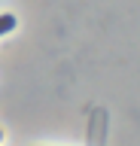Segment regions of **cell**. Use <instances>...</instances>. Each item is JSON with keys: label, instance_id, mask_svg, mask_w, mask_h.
Listing matches in <instances>:
<instances>
[{"label": "cell", "instance_id": "obj_1", "mask_svg": "<svg viewBox=\"0 0 140 146\" xmlns=\"http://www.w3.org/2000/svg\"><path fill=\"white\" fill-rule=\"evenodd\" d=\"M12 27H15V15L3 12V15H0V36H3V34H9Z\"/></svg>", "mask_w": 140, "mask_h": 146}]
</instances>
